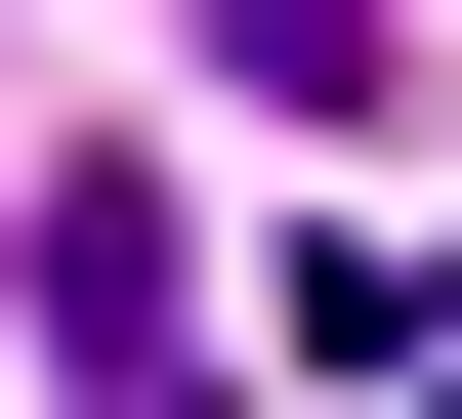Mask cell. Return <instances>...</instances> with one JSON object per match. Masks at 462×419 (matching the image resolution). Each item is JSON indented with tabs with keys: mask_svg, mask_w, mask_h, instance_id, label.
Masks as SVG:
<instances>
[{
	"mask_svg": "<svg viewBox=\"0 0 462 419\" xmlns=\"http://www.w3.org/2000/svg\"><path fill=\"white\" fill-rule=\"evenodd\" d=\"M42 378H85V419H253V335H210L169 168H42Z\"/></svg>",
	"mask_w": 462,
	"mask_h": 419,
	"instance_id": "6da1fadb",
	"label": "cell"
},
{
	"mask_svg": "<svg viewBox=\"0 0 462 419\" xmlns=\"http://www.w3.org/2000/svg\"><path fill=\"white\" fill-rule=\"evenodd\" d=\"M210 84H253V126H378V84H420V0H169Z\"/></svg>",
	"mask_w": 462,
	"mask_h": 419,
	"instance_id": "7a4b0ae2",
	"label": "cell"
}]
</instances>
